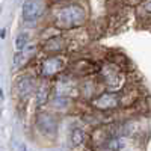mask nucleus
<instances>
[{"label":"nucleus","instance_id":"12","mask_svg":"<svg viewBox=\"0 0 151 151\" xmlns=\"http://www.w3.org/2000/svg\"><path fill=\"white\" fill-rule=\"evenodd\" d=\"M47 95H48V85L47 83H42L38 89V103L42 104L45 100H47Z\"/></svg>","mask_w":151,"mask_h":151},{"label":"nucleus","instance_id":"2","mask_svg":"<svg viewBox=\"0 0 151 151\" xmlns=\"http://www.w3.org/2000/svg\"><path fill=\"white\" fill-rule=\"evenodd\" d=\"M67 68V59L60 55H52L42 60L41 74L44 77H55Z\"/></svg>","mask_w":151,"mask_h":151},{"label":"nucleus","instance_id":"8","mask_svg":"<svg viewBox=\"0 0 151 151\" xmlns=\"http://www.w3.org/2000/svg\"><path fill=\"white\" fill-rule=\"evenodd\" d=\"M100 68H97L94 64H91V62H86V60H79L76 62V64L71 67V73L73 76H82V77H85V76H89L95 71H98Z\"/></svg>","mask_w":151,"mask_h":151},{"label":"nucleus","instance_id":"6","mask_svg":"<svg viewBox=\"0 0 151 151\" xmlns=\"http://www.w3.org/2000/svg\"><path fill=\"white\" fill-rule=\"evenodd\" d=\"M36 127L44 134H55L58 132V119L48 112H41L36 116Z\"/></svg>","mask_w":151,"mask_h":151},{"label":"nucleus","instance_id":"3","mask_svg":"<svg viewBox=\"0 0 151 151\" xmlns=\"http://www.w3.org/2000/svg\"><path fill=\"white\" fill-rule=\"evenodd\" d=\"M44 12L42 0H24L23 3V20L26 23H35Z\"/></svg>","mask_w":151,"mask_h":151},{"label":"nucleus","instance_id":"5","mask_svg":"<svg viewBox=\"0 0 151 151\" xmlns=\"http://www.w3.org/2000/svg\"><path fill=\"white\" fill-rule=\"evenodd\" d=\"M103 71H106V76H103L104 77V83L107 86L109 92H116L118 89H121L122 86V74L119 73V68L116 65H106L103 68Z\"/></svg>","mask_w":151,"mask_h":151},{"label":"nucleus","instance_id":"1","mask_svg":"<svg viewBox=\"0 0 151 151\" xmlns=\"http://www.w3.org/2000/svg\"><path fill=\"white\" fill-rule=\"evenodd\" d=\"M55 26L58 29H76L86 21V11L79 3H64L58 5L53 11Z\"/></svg>","mask_w":151,"mask_h":151},{"label":"nucleus","instance_id":"10","mask_svg":"<svg viewBox=\"0 0 151 151\" xmlns=\"http://www.w3.org/2000/svg\"><path fill=\"white\" fill-rule=\"evenodd\" d=\"M86 139V133L82 129H74L71 132V144L73 147H80Z\"/></svg>","mask_w":151,"mask_h":151},{"label":"nucleus","instance_id":"14","mask_svg":"<svg viewBox=\"0 0 151 151\" xmlns=\"http://www.w3.org/2000/svg\"><path fill=\"white\" fill-rule=\"evenodd\" d=\"M0 98H3V91H2V88H0Z\"/></svg>","mask_w":151,"mask_h":151},{"label":"nucleus","instance_id":"13","mask_svg":"<svg viewBox=\"0 0 151 151\" xmlns=\"http://www.w3.org/2000/svg\"><path fill=\"white\" fill-rule=\"evenodd\" d=\"M5 35H6V30L2 29V30H0V40H2V38H5Z\"/></svg>","mask_w":151,"mask_h":151},{"label":"nucleus","instance_id":"11","mask_svg":"<svg viewBox=\"0 0 151 151\" xmlns=\"http://www.w3.org/2000/svg\"><path fill=\"white\" fill-rule=\"evenodd\" d=\"M27 41H29V35L27 33H20L17 36V41H15V48L18 52H23L27 45Z\"/></svg>","mask_w":151,"mask_h":151},{"label":"nucleus","instance_id":"9","mask_svg":"<svg viewBox=\"0 0 151 151\" xmlns=\"http://www.w3.org/2000/svg\"><path fill=\"white\" fill-rule=\"evenodd\" d=\"M17 88H18L20 97H21V98H26V97L30 95V94L33 92V89H35V79H32V77H23V79L18 82Z\"/></svg>","mask_w":151,"mask_h":151},{"label":"nucleus","instance_id":"4","mask_svg":"<svg viewBox=\"0 0 151 151\" xmlns=\"http://www.w3.org/2000/svg\"><path fill=\"white\" fill-rule=\"evenodd\" d=\"M91 106L97 110H115L119 106V97L115 92H104L101 95H98L91 101Z\"/></svg>","mask_w":151,"mask_h":151},{"label":"nucleus","instance_id":"7","mask_svg":"<svg viewBox=\"0 0 151 151\" xmlns=\"http://www.w3.org/2000/svg\"><path fill=\"white\" fill-rule=\"evenodd\" d=\"M67 48V42L62 36H52V38H47V41L44 42V52L47 53H52V55H58L62 53L64 50Z\"/></svg>","mask_w":151,"mask_h":151}]
</instances>
